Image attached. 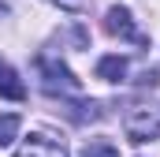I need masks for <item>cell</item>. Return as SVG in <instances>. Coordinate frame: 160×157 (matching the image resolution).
Segmentation results:
<instances>
[{
  "label": "cell",
  "mask_w": 160,
  "mask_h": 157,
  "mask_svg": "<svg viewBox=\"0 0 160 157\" xmlns=\"http://www.w3.org/2000/svg\"><path fill=\"white\" fill-rule=\"evenodd\" d=\"M127 75V60L123 56H101L97 60V78H104V82H123Z\"/></svg>",
  "instance_id": "6"
},
{
  "label": "cell",
  "mask_w": 160,
  "mask_h": 157,
  "mask_svg": "<svg viewBox=\"0 0 160 157\" xmlns=\"http://www.w3.org/2000/svg\"><path fill=\"white\" fill-rule=\"evenodd\" d=\"M0 11H8V0H0Z\"/></svg>",
  "instance_id": "11"
},
{
  "label": "cell",
  "mask_w": 160,
  "mask_h": 157,
  "mask_svg": "<svg viewBox=\"0 0 160 157\" xmlns=\"http://www.w3.org/2000/svg\"><path fill=\"white\" fill-rule=\"evenodd\" d=\"M38 71H41V86H45L48 94L71 97V94H78V90H82V82L71 75V68H63L60 60H48V56H41V60H38Z\"/></svg>",
  "instance_id": "1"
},
{
  "label": "cell",
  "mask_w": 160,
  "mask_h": 157,
  "mask_svg": "<svg viewBox=\"0 0 160 157\" xmlns=\"http://www.w3.org/2000/svg\"><path fill=\"white\" fill-rule=\"evenodd\" d=\"M123 127H127V138L130 142L160 138V109H153V105H134L127 112V120H123Z\"/></svg>",
  "instance_id": "2"
},
{
  "label": "cell",
  "mask_w": 160,
  "mask_h": 157,
  "mask_svg": "<svg viewBox=\"0 0 160 157\" xmlns=\"http://www.w3.org/2000/svg\"><path fill=\"white\" fill-rule=\"evenodd\" d=\"M78 157H119V150H116V142H108V138H93V142L82 146Z\"/></svg>",
  "instance_id": "9"
},
{
  "label": "cell",
  "mask_w": 160,
  "mask_h": 157,
  "mask_svg": "<svg viewBox=\"0 0 160 157\" xmlns=\"http://www.w3.org/2000/svg\"><path fill=\"white\" fill-rule=\"evenodd\" d=\"M67 116L75 120V123L101 120V105H97V101H71V105H67Z\"/></svg>",
  "instance_id": "7"
},
{
  "label": "cell",
  "mask_w": 160,
  "mask_h": 157,
  "mask_svg": "<svg viewBox=\"0 0 160 157\" xmlns=\"http://www.w3.org/2000/svg\"><path fill=\"white\" fill-rule=\"evenodd\" d=\"M104 30L112 34V38H123V41H134V45H145V34L134 26V19H130V11L127 8H108L104 11Z\"/></svg>",
  "instance_id": "4"
},
{
  "label": "cell",
  "mask_w": 160,
  "mask_h": 157,
  "mask_svg": "<svg viewBox=\"0 0 160 157\" xmlns=\"http://www.w3.org/2000/svg\"><path fill=\"white\" fill-rule=\"evenodd\" d=\"M15 157H67V146H63V138H56L48 131H34L15 150Z\"/></svg>",
  "instance_id": "3"
},
{
  "label": "cell",
  "mask_w": 160,
  "mask_h": 157,
  "mask_svg": "<svg viewBox=\"0 0 160 157\" xmlns=\"http://www.w3.org/2000/svg\"><path fill=\"white\" fill-rule=\"evenodd\" d=\"M0 97H8V101H22V97H26V86H22V78L15 75L8 64H0Z\"/></svg>",
  "instance_id": "5"
},
{
  "label": "cell",
  "mask_w": 160,
  "mask_h": 157,
  "mask_svg": "<svg viewBox=\"0 0 160 157\" xmlns=\"http://www.w3.org/2000/svg\"><path fill=\"white\" fill-rule=\"evenodd\" d=\"M56 4H60V8H67V11H82L89 0H56Z\"/></svg>",
  "instance_id": "10"
},
{
  "label": "cell",
  "mask_w": 160,
  "mask_h": 157,
  "mask_svg": "<svg viewBox=\"0 0 160 157\" xmlns=\"http://www.w3.org/2000/svg\"><path fill=\"white\" fill-rule=\"evenodd\" d=\"M19 127H22V116L19 112H4L0 116V146H11L19 138Z\"/></svg>",
  "instance_id": "8"
}]
</instances>
